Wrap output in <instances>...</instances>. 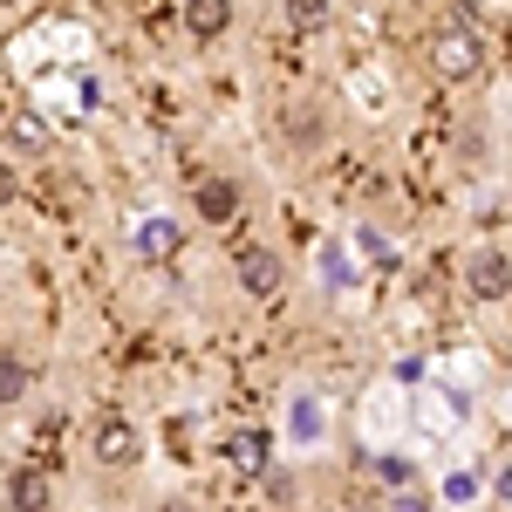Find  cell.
I'll return each mask as SVG.
<instances>
[{
  "label": "cell",
  "mask_w": 512,
  "mask_h": 512,
  "mask_svg": "<svg viewBox=\"0 0 512 512\" xmlns=\"http://www.w3.org/2000/svg\"><path fill=\"white\" fill-rule=\"evenodd\" d=\"M485 62H492V48H485V28H472V21H444V28L431 35V69L444 82L485 76Z\"/></svg>",
  "instance_id": "1"
},
{
  "label": "cell",
  "mask_w": 512,
  "mask_h": 512,
  "mask_svg": "<svg viewBox=\"0 0 512 512\" xmlns=\"http://www.w3.org/2000/svg\"><path fill=\"white\" fill-rule=\"evenodd\" d=\"M465 274H472V294L485 301V308H499V301L512 294V260H506V246H499V239H492V246H478Z\"/></svg>",
  "instance_id": "6"
},
{
  "label": "cell",
  "mask_w": 512,
  "mask_h": 512,
  "mask_svg": "<svg viewBox=\"0 0 512 512\" xmlns=\"http://www.w3.org/2000/svg\"><path fill=\"white\" fill-rule=\"evenodd\" d=\"M130 253H137V260H178V253H185V226H178L171 212H144V219L130 226Z\"/></svg>",
  "instance_id": "4"
},
{
  "label": "cell",
  "mask_w": 512,
  "mask_h": 512,
  "mask_svg": "<svg viewBox=\"0 0 512 512\" xmlns=\"http://www.w3.org/2000/svg\"><path fill=\"white\" fill-rule=\"evenodd\" d=\"M185 35L192 41L233 35V0H185Z\"/></svg>",
  "instance_id": "10"
},
{
  "label": "cell",
  "mask_w": 512,
  "mask_h": 512,
  "mask_svg": "<svg viewBox=\"0 0 512 512\" xmlns=\"http://www.w3.org/2000/svg\"><path fill=\"white\" fill-rule=\"evenodd\" d=\"M376 472H383V485H417V458H403V451H383V458H376Z\"/></svg>",
  "instance_id": "19"
},
{
  "label": "cell",
  "mask_w": 512,
  "mask_h": 512,
  "mask_svg": "<svg viewBox=\"0 0 512 512\" xmlns=\"http://www.w3.org/2000/svg\"><path fill=\"white\" fill-rule=\"evenodd\" d=\"M233 274H239V287H246L253 301H267V294H280L287 267H280L274 246H239V253H233Z\"/></svg>",
  "instance_id": "5"
},
{
  "label": "cell",
  "mask_w": 512,
  "mask_h": 512,
  "mask_svg": "<svg viewBox=\"0 0 512 512\" xmlns=\"http://www.w3.org/2000/svg\"><path fill=\"white\" fill-rule=\"evenodd\" d=\"M198 219H205V226H233L239 219V185L233 178H205V185H198Z\"/></svg>",
  "instance_id": "13"
},
{
  "label": "cell",
  "mask_w": 512,
  "mask_h": 512,
  "mask_svg": "<svg viewBox=\"0 0 512 512\" xmlns=\"http://www.w3.org/2000/svg\"><path fill=\"white\" fill-rule=\"evenodd\" d=\"M315 274H321L328 294H355V287H362V267H355L349 239H321L315 246Z\"/></svg>",
  "instance_id": "8"
},
{
  "label": "cell",
  "mask_w": 512,
  "mask_h": 512,
  "mask_svg": "<svg viewBox=\"0 0 512 512\" xmlns=\"http://www.w3.org/2000/svg\"><path fill=\"white\" fill-rule=\"evenodd\" d=\"M14 198H21V171L0 158V205H14Z\"/></svg>",
  "instance_id": "22"
},
{
  "label": "cell",
  "mask_w": 512,
  "mask_h": 512,
  "mask_svg": "<svg viewBox=\"0 0 512 512\" xmlns=\"http://www.w3.org/2000/svg\"><path fill=\"white\" fill-rule=\"evenodd\" d=\"M349 253H355V267H362V274H396V267H403L396 239H390V233H376V226H355Z\"/></svg>",
  "instance_id": "9"
},
{
  "label": "cell",
  "mask_w": 512,
  "mask_h": 512,
  "mask_svg": "<svg viewBox=\"0 0 512 512\" xmlns=\"http://www.w3.org/2000/svg\"><path fill=\"white\" fill-rule=\"evenodd\" d=\"M478 492H485V478H478V472H444V485H437L444 506H478Z\"/></svg>",
  "instance_id": "17"
},
{
  "label": "cell",
  "mask_w": 512,
  "mask_h": 512,
  "mask_svg": "<svg viewBox=\"0 0 512 512\" xmlns=\"http://www.w3.org/2000/svg\"><path fill=\"white\" fill-rule=\"evenodd\" d=\"M396 383H424V355H403L396 362Z\"/></svg>",
  "instance_id": "23"
},
{
  "label": "cell",
  "mask_w": 512,
  "mask_h": 512,
  "mask_svg": "<svg viewBox=\"0 0 512 512\" xmlns=\"http://www.w3.org/2000/svg\"><path fill=\"white\" fill-rule=\"evenodd\" d=\"M89 451H96V465L103 472H130L137 458H144V437H137V424L130 417H96V431H89Z\"/></svg>",
  "instance_id": "3"
},
{
  "label": "cell",
  "mask_w": 512,
  "mask_h": 512,
  "mask_svg": "<svg viewBox=\"0 0 512 512\" xmlns=\"http://www.w3.org/2000/svg\"><path fill=\"white\" fill-rule=\"evenodd\" d=\"M287 137H294L301 151L321 144V110H315V103H294V110H287Z\"/></svg>",
  "instance_id": "18"
},
{
  "label": "cell",
  "mask_w": 512,
  "mask_h": 512,
  "mask_svg": "<svg viewBox=\"0 0 512 512\" xmlns=\"http://www.w3.org/2000/svg\"><path fill=\"white\" fill-rule=\"evenodd\" d=\"M328 21H335L328 0H287V28H294V35H321Z\"/></svg>",
  "instance_id": "15"
},
{
  "label": "cell",
  "mask_w": 512,
  "mask_h": 512,
  "mask_svg": "<svg viewBox=\"0 0 512 512\" xmlns=\"http://www.w3.org/2000/svg\"><path fill=\"white\" fill-rule=\"evenodd\" d=\"M485 151H492V137H485V123H465V130H458V158H465V164H478Z\"/></svg>",
  "instance_id": "20"
},
{
  "label": "cell",
  "mask_w": 512,
  "mask_h": 512,
  "mask_svg": "<svg viewBox=\"0 0 512 512\" xmlns=\"http://www.w3.org/2000/svg\"><path fill=\"white\" fill-rule=\"evenodd\" d=\"M48 144H55V130H48L41 110H21V117L7 123V151L14 158H48Z\"/></svg>",
  "instance_id": "12"
},
{
  "label": "cell",
  "mask_w": 512,
  "mask_h": 512,
  "mask_svg": "<svg viewBox=\"0 0 512 512\" xmlns=\"http://www.w3.org/2000/svg\"><path fill=\"white\" fill-rule=\"evenodd\" d=\"M390 512H431V492H424V485H396V506Z\"/></svg>",
  "instance_id": "21"
},
{
  "label": "cell",
  "mask_w": 512,
  "mask_h": 512,
  "mask_svg": "<svg viewBox=\"0 0 512 512\" xmlns=\"http://www.w3.org/2000/svg\"><path fill=\"white\" fill-rule=\"evenodd\" d=\"M226 458H233L239 472H267V437L260 431H233L226 437Z\"/></svg>",
  "instance_id": "14"
},
{
  "label": "cell",
  "mask_w": 512,
  "mask_h": 512,
  "mask_svg": "<svg viewBox=\"0 0 512 512\" xmlns=\"http://www.w3.org/2000/svg\"><path fill=\"white\" fill-rule=\"evenodd\" d=\"M280 431H287V451H321V444H328V396H321L315 383H294Z\"/></svg>",
  "instance_id": "2"
},
{
  "label": "cell",
  "mask_w": 512,
  "mask_h": 512,
  "mask_svg": "<svg viewBox=\"0 0 512 512\" xmlns=\"http://www.w3.org/2000/svg\"><path fill=\"white\" fill-rule=\"evenodd\" d=\"M499 219H506V205H499V192H492V198H478V226H499Z\"/></svg>",
  "instance_id": "24"
},
{
  "label": "cell",
  "mask_w": 512,
  "mask_h": 512,
  "mask_svg": "<svg viewBox=\"0 0 512 512\" xmlns=\"http://www.w3.org/2000/svg\"><path fill=\"white\" fill-rule=\"evenodd\" d=\"M48 499H55L48 472H35V465L7 472V512H48Z\"/></svg>",
  "instance_id": "11"
},
{
  "label": "cell",
  "mask_w": 512,
  "mask_h": 512,
  "mask_svg": "<svg viewBox=\"0 0 512 512\" xmlns=\"http://www.w3.org/2000/svg\"><path fill=\"white\" fill-rule=\"evenodd\" d=\"M28 390H35V369L21 355H0V403H21Z\"/></svg>",
  "instance_id": "16"
},
{
  "label": "cell",
  "mask_w": 512,
  "mask_h": 512,
  "mask_svg": "<svg viewBox=\"0 0 512 512\" xmlns=\"http://www.w3.org/2000/svg\"><path fill=\"white\" fill-rule=\"evenodd\" d=\"M417 424L431 437H451L465 424V396H451L444 383H424V390H417Z\"/></svg>",
  "instance_id": "7"
}]
</instances>
